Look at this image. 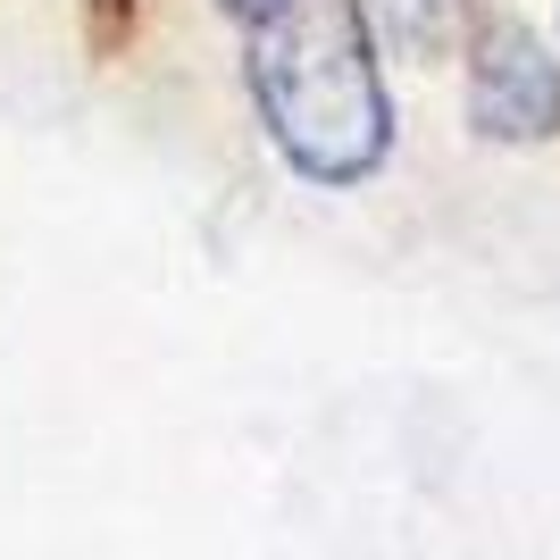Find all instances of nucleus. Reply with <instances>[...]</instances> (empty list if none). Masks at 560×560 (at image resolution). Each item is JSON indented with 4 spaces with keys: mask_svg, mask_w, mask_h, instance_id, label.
<instances>
[{
    "mask_svg": "<svg viewBox=\"0 0 560 560\" xmlns=\"http://www.w3.org/2000/svg\"><path fill=\"white\" fill-rule=\"evenodd\" d=\"M376 18V34L401 50V59H444L452 34L468 25V0H360Z\"/></svg>",
    "mask_w": 560,
    "mask_h": 560,
    "instance_id": "3",
    "label": "nucleus"
},
{
    "mask_svg": "<svg viewBox=\"0 0 560 560\" xmlns=\"http://www.w3.org/2000/svg\"><path fill=\"white\" fill-rule=\"evenodd\" d=\"M259 126L310 185H360L394 151V101L376 75L360 0H284L252 25Z\"/></svg>",
    "mask_w": 560,
    "mask_h": 560,
    "instance_id": "1",
    "label": "nucleus"
},
{
    "mask_svg": "<svg viewBox=\"0 0 560 560\" xmlns=\"http://www.w3.org/2000/svg\"><path fill=\"white\" fill-rule=\"evenodd\" d=\"M226 9H234V18H252V25H259L268 9H284V0H226Z\"/></svg>",
    "mask_w": 560,
    "mask_h": 560,
    "instance_id": "4",
    "label": "nucleus"
},
{
    "mask_svg": "<svg viewBox=\"0 0 560 560\" xmlns=\"http://www.w3.org/2000/svg\"><path fill=\"white\" fill-rule=\"evenodd\" d=\"M468 117L493 142H544L560 126V68L518 18H493L468 50Z\"/></svg>",
    "mask_w": 560,
    "mask_h": 560,
    "instance_id": "2",
    "label": "nucleus"
}]
</instances>
